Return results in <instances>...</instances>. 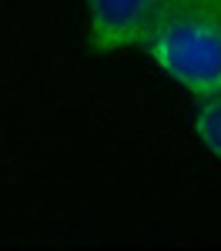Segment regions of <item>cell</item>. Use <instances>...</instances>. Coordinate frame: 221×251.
I'll list each match as a JSON object with an SVG mask.
<instances>
[{
	"label": "cell",
	"mask_w": 221,
	"mask_h": 251,
	"mask_svg": "<svg viewBox=\"0 0 221 251\" xmlns=\"http://www.w3.org/2000/svg\"><path fill=\"white\" fill-rule=\"evenodd\" d=\"M191 94L221 87V0H181L141 47Z\"/></svg>",
	"instance_id": "6da1fadb"
},
{
	"label": "cell",
	"mask_w": 221,
	"mask_h": 251,
	"mask_svg": "<svg viewBox=\"0 0 221 251\" xmlns=\"http://www.w3.org/2000/svg\"><path fill=\"white\" fill-rule=\"evenodd\" d=\"M178 3L181 0H87L91 14L87 47L98 54L144 47Z\"/></svg>",
	"instance_id": "7a4b0ae2"
},
{
	"label": "cell",
	"mask_w": 221,
	"mask_h": 251,
	"mask_svg": "<svg viewBox=\"0 0 221 251\" xmlns=\"http://www.w3.org/2000/svg\"><path fill=\"white\" fill-rule=\"evenodd\" d=\"M195 131L204 141V148L215 157H221V87L211 94H201L195 107Z\"/></svg>",
	"instance_id": "3957f363"
}]
</instances>
